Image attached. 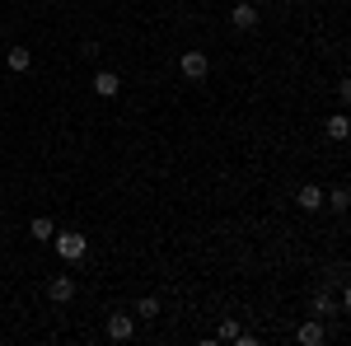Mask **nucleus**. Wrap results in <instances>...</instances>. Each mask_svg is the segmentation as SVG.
<instances>
[{
  "label": "nucleus",
  "mask_w": 351,
  "mask_h": 346,
  "mask_svg": "<svg viewBox=\"0 0 351 346\" xmlns=\"http://www.w3.org/2000/svg\"><path fill=\"white\" fill-rule=\"evenodd\" d=\"M295 206H300V211H319V206H324V187H319V183H304L295 192Z\"/></svg>",
  "instance_id": "5"
},
{
  "label": "nucleus",
  "mask_w": 351,
  "mask_h": 346,
  "mask_svg": "<svg viewBox=\"0 0 351 346\" xmlns=\"http://www.w3.org/2000/svg\"><path fill=\"white\" fill-rule=\"evenodd\" d=\"M5 66H10V71H28V66H33V52H28V47H14V52L5 56Z\"/></svg>",
  "instance_id": "10"
},
{
  "label": "nucleus",
  "mask_w": 351,
  "mask_h": 346,
  "mask_svg": "<svg viewBox=\"0 0 351 346\" xmlns=\"http://www.w3.org/2000/svg\"><path fill=\"white\" fill-rule=\"evenodd\" d=\"M328 206H332V211L342 215L351 206V197H347V187H332V192H328Z\"/></svg>",
  "instance_id": "13"
},
{
  "label": "nucleus",
  "mask_w": 351,
  "mask_h": 346,
  "mask_svg": "<svg viewBox=\"0 0 351 346\" xmlns=\"http://www.w3.org/2000/svg\"><path fill=\"white\" fill-rule=\"evenodd\" d=\"M132 332H136V319H132V314H108V337H112V342H127Z\"/></svg>",
  "instance_id": "6"
},
{
  "label": "nucleus",
  "mask_w": 351,
  "mask_h": 346,
  "mask_svg": "<svg viewBox=\"0 0 351 346\" xmlns=\"http://www.w3.org/2000/svg\"><path fill=\"white\" fill-rule=\"evenodd\" d=\"M28 234H33V239H52V234H56V225L47 220V215H38V220L28 225Z\"/></svg>",
  "instance_id": "11"
},
{
  "label": "nucleus",
  "mask_w": 351,
  "mask_h": 346,
  "mask_svg": "<svg viewBox=\"0 0 351 346\" xmlns=\"http://www.w3.org/2000/svg\"><path fill=\"white\" fill-rule=\"evenodd\" d=\"M94 89H99V99H117V89H122V80H117L112 71H99V75H94Z\"/></svg>",
  "instance_id": "7"
},
{
  "label": "nucleus",
  "mask_w": 351,
  "mask_h": 346,
  "mask_svg": "<svg viewBox=\"0 0 351 346\" xmlns=\"http://www.w3.org/2000/svg\"><path fill=\"white\" fill-rule=\"evenodd\" d=\"M295 337H300V346H319V342H324V337H328V332H324V319L304 323V328H300Z\"/></svg>",
  "instance_id": "8"
},
{
  "label": "nucleus",
  "mask_w": 351,
  "mask_h": 346,
  "mask_svg": "<svg viewBox=\"0 0 351 346\" xmlns=\"http://www.w3.org/2000/svg\"><path fill=\"white\" fill-rule=\"evenodd\" d=\"M216 337H220V342H234V337H239V328H234V323L225 319V323H220V328H216Z\"/></svg>",
  "instance_id": "15"
},
{
  "label": "nucleus",
  "mask_w": 351,
  "mask_h": 346,
  "mask_svg": "<svg viewBox=\"0 0 351 346\" xmlns=\"http://www.w3.org/2000/svg\"><path fill=\"white\" fill-rule=\"evenodd\" d=\"M230 24L239 28V33H248V28H258V10H253L248 0H239V5L230 10Z\"/></svg>",
  "instance_id": "4"
},
{
  "label": "nucleus",
  "mask_w": 351,
  "mask_h": 346,
  "mask_svg": "<svg viewBox=\"0 0 351 346\" xmlns=\"http://www.w3.org/2000/svg\"><path fill=\"white\" fill-rule=\"evenodd\" d=\"M56 253H61V262H80L84 253H89V239L84 234H75V230H61V234H52Z\"/></svg>",
  "instance_id": "1"
},
{
  "label": "nucleus",
  "mask_w": 351,
  "mask_h": 346,
  "mask_svg": "<svg viewBox=\"0 0 351 346\" xmlns=\"http://www.w3.org/2000/svg\"><path fill=\"white\" fill-rule=\"evenodd\" d=\"M347 132H351L347 112H332V117H328V136H332V140H347Z\"/></svg>",
  "instance_id": "9"
},
{
  "label": "nucleus",
  "mask_w": 351,
  "mask_h": 346,
  "mask_svg": "<svg viewBox=\"0 0 351 346\" xmlns=\"http://www.w3.org/2000/svg\"><path fill=\"white\" fill-rule=\"evenodd\" d=\"M337 309H342V304H332L328 295H319V299H314V314H319V319H328V314H337Z\"/></svg>",
  "instance_id": "14"
},
{
  "label": "nucleus",
  "mask_w": 351,
  "mask_h": 346,
  "mask_svg": "<svg viewBox=\"0 0 351 346\" xmlns=\"http://www.w3.org/2000/svg\"><path fill=\"white\" fill-rule=\"evenodd\" d=\"M178 71H183L188 80H206V75H211V56H206V52H183Z\"/></svg>",
  "instance_id": "2"
},
{
  "label": "nucleus",
  "mask_w": 351,
  "mask_h": 346,
  "mask_svg": "<svg viewBox=\"0 0 351 346\" xmlns=\"http://www.w3.org/2000/svg\"><path fill=\"white\" fill-rule=\"evenodd\" d=\"M304 5H314V0H304Z\"/></svg>",
  "instance_id": "16"
},
{
  "label": "nucleus",
  "mask_w": 351,
  "mask_h": 346,
  "mask_svg": "<svg viewBox=\"0 0 351 346\" xmlns=\"http://www.w3.org/2000/svg\"><path fill=\"white\" fill-rule=\"evenodd\" d=\"M47 295H52L56 304H71L75 299V276H52L47 281Z\"/></svg>",
  "instance_id": "3"
},
{
  "label": "nucleus",
  "mask_w": 351,
  "mask_h": 346,
  "mask_svg": "<svg viewBox=\"0 0 351 346\" xmlns=\"http://www.w3.org/2000/svg\"><path fill=\"white\" fill-rule=\"evenodd\" d=\"M136 319H160V299H150V295H145V299H141V304H136Z\"/></svg>",
  "instance_id": "12"
}]
</instances>
